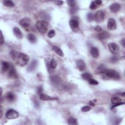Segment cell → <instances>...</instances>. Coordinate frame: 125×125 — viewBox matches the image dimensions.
<instances>
[{
    "label": "cell",
    "mask_w": 125,
    "mask_h": 125,
    "mask_svg": "<svg viewBox=\"0 0 125 125\" xmlns=\"http://www.w3.org/2000/svg\"><path fill=\"white\" fill-rule=\"evenodd\" d=\"M104 78L118 79L120 78V74L117 71L113 70L105 69L102 74Z\"/></svg>",
    "instance_id": "obj_1"
},
{
    "label": "cell",
    "mask_w": 125,
    "mask_h": 125,
    "mask_svg": "<svg viewBox=\"0 0 125 125\" xmlns=\"http://www.w3.org/2000/svg\"><path fill=\"white\" fill-rule=\"evenodd\" d=\"M29 61V57L25 54H20L17 58V64L19 66H26Z\"/></svg>",
    "instance_id": "obj_2"
},
{
    "label": "cell",
    "mask_w": 125,
    "mask_h": 125,
    "mask_svg": "<svg viewBox=\"0 0 125 125\" xmlns=\"http://www.w3.org/2000/svg\"><path fill=\"white\" fill-rule=\"evenodd\" d=\"M36 27L37 29L41 33H45L48 29V24L46 21H40L37 23Z\"/></svg>",
    "instance_id": "obj_3"
},
{
    "label": "cell",
    "mask_w": 125,
    "mask_h": 125,
    "mask_svg": "<svg viewBox=\"0 0 125 125\" xmlns=\"http://www.w3.org/2000/svg\"><path fill=\"white\" fill-rule=\"evenodd\" d=\"M21 26L27 31H28L30 29L31 21L29 19L26 18L23 19L19 22Z\"/></svg>",
    "instance_id": "obj_4"
},
{
    "label": "cell",
    "mask_w": 125,
    "mask_h": 125,
    "mask_svg": "<svg viewBox=\"0 0 125 125\" xmlns=\"http://www.w3.org/2000/svg\"><path fill=\"white\" fill-rule=\"evenodd\" d=\"M19 113L17 111L14 109L8 110L5 114V117L8 119H14L19 117Z\"/></svg>",
    "instance_id": "obj_5"
},
{
    "label": "cell",
    "mask_w": 125,
    "mask_h": 125,
    "mask_svg": "<svg viewBox=\"0 0 125 125\" xmlns=\"http://www.w3.org/2000/svg\"><path fill=\"white\" fill-rule=\"evenodd\" d=\"M76 17H73L70 21V26L71 29L74 32H77L79 28V22Z\"/></svg>",
    "instance_id": "obj_6"
},
{
    "label": "cell",
    "mask_w": 125,
    "mask_h": 125,
    "mask_svg": "<svg viewBox=\"0 0 125 125\" xmlns=\"http://www.w3.org/2000/svg\"><path fill=\"white\" fill-rule=\"evenodd\" d=\"M105 18V13L103 11L100 10L97 11L94 14V20L97 23H101Z\"/></svg>",
    "instance_id": "obj_7"
},
{
    "label": "cell",
    "mask_w": 125,
    "mask_h": 125,
    "mask_svg": "<svg viewBox=\"0 0 125 125\" xmlns=\"http://www.w3.org/2000/svg\"><path fill=\"white\" fill-rule=\"evenodd\" d=\"M109 51L113 54H117L120 51V48L119 46L115 43H109L108 45Z\"/></svg>",
    "instance_id": "obj_8"
},
{
    "label": "cell",
    "mask_w": 125,
    "mask_h": 125,
    "mask_svg": "<svg viewBox=\"0 0 125 125\" xmlns=\"http://www.w3.org/2000/svg\"><path fill=\"white\" fill-rule=\"evenodd\" d=\"M77 67L81 71H84L86 68V65L84 61L82 59H79L76 61Z\"/></svg>",
    "instance_id": "obj_9"
},
{
    "label": "cell",
    "mask_w": 125,
    "mask_h": 125,
    "mask_svg": "<svg viewBox=\"0 0 125 125\" xmlns=\"http://www.w3.org/2000/svg\"><path fill=\"white\" fill-rule=\"evenodd\" d=\"M111 103L113 104V105H113L112 108H115L116 107H117V106L120 105H122L124 104V103L122 102V100L119 97H112L111 99Z\"/></svg>",
    "instance_id": "obj_10"
},
{
    "label": "cell",
    "mask_w": 125,
    "mask_h": 125,
    "mask_svg": "<svg viewBox=\"0 0 125 125\" xmlns=\"http://www.w3.org/2000/svg\"><path fill=\"white\" fill-rule=\"evenodd\" d=\"M107 27L108 28L111 30H113L116 29V23L113 19H109L108 22Z\"/></svg>",
    "instance_id": "obj_11"
},
{
    "label": "cell",
    "mask_w": 125,
    "mask_h": 125,
    "mask_svg": "<svg viewBox=\"0 0 125 125\" xmlns=\"http://www.w3.org/2000/svg\"><path fill=\"white\" fill-rule=\"evenodd\" d=\"M8 76L9 77L13 79H15L18 77V74L16 70L13 66L10 67L8 72Z\"/></svg>",
    "instance_id": "obj_12"
},
{
    "label": "cell",
    "mask_w": 125,
    "mask_h": 125,
    "mask_svg": "<svg viewBox=\"0 0 125 125\" xmlns=\"http://www.w3.org/2000/svg\"><path fill=\"white\" fill-rule=\"evenodd\" d=\"M110 36L109 34L106 31H102L100 32L98 35L97 37L100 40H104L109 38Z\"/></svg>",
    "instance_id": "obj_13"
},
{
    "label": "cell",
    "mask_w": 125,
    "mask_h": 125,
    "mask_svg": "<svg viewBox=\"0 0 125 125\" xmlns=\"http://www.w3.org/2000/svg\"><path fill=\"white\" fill-rule=\"evenodd\" d=\"M40 99L43 101H53V100H57L58 99L57 98L52 97L49 96L46 94L42 93L40 95Z\"/></svg>",
    "instance_id": "obj_14"
},
{
    "label": "cell",
    "mask_w": 125,
    "mask_h": 125,
    "mask_svg": "<svg viewBox=\"0 0 125 125\" xmlns=\"http://www.w3.org/2000/svg\"><path fill=\"white\" fill-rule=\"evenodd\" d=\"M121 8V5L119 4L114 3L111 4L109 7V9L113 13H116L119 11Z\"/></svg>",
    "instance_id": "obj_15"
},
{
    "label": "cell",
    "mask_w": 125,
    "mask_h": 125,
    "mask_svg": "<svg viewBox=\"0 0 125 125\" xmlns=\"http://www.w3.org/2000/svg\"><path fill=\"white\" fill-rule=\"evenodd\" d=\"M13 32L14 35L16 36L17 38L21 39L23 38V35L21 31V30L19 29V28H18L17 27H15L13 29Z\"/></svg>",
    "instance_id": "obj_16"
},
{
    "label": "cell",
    "mask_w": 125,
    "mask_h": 125,
    "mask_svg": "<svg viewBox=\"0 0 125 125\" xmlns=\"http://www.w3.org/2000/svg\"><path fill=\"white\" fill-rule=\"evenodd\" d=\"M90 54L94 58H97L99 56V52L98 49L95 47H93L90 49Z\"/></svg>",
    "instance_id": "obj_17"
},
{
    "label": "cell",
    "mask_w": 125,
    "mask_h": 125,
    "mask_svg": "<svg viewBox=\"0 0 125 125\" xmlns=\"http://www.w3.org/2000/svg\"><path fill=\"white\" fill-rule=\"evenodd\" d=\"M37 66V61L36 60H33L30 64L27 67V70L29 71H33L36 67Z\"/></svg>",
    "instance_id": "obj_18"
},
{
    "label": "cell",
    "mask_w": 125,
    "mask_h": 125,
    "mask_svg": "<svg viewBox=\"0 0 125 125\" xmlns=\"http://www.w3.org/2000/svg\"><path fill=\"white\" fill-rule=\"evenodd\" d=\"M10 65L7 62H2V71L4 72H5L6 71H7L8 70H9L10 68Z\"/></svg>",
    "instance_id": "obj_19"
},
{
    "label": "cell",
    "mask_w": 125,
    "mask_h": 125,
    "mask_svg": "<svg viewBox=\"0 0 125 125\" xmlns=\"http://www.w3.org/2000/svg\"><path fill=\"white\" fill-rule=\"evenodd\" d=\"M48 66L52 69H54L57 66V62L54 59H52L48 63Z\"/></svg>",
    "instance_id": "obj_20"
},
{
    "label": "cell",
    "mask_w": 125,
    "mask_h": 125,
    "mask_svg": "<svg viewBox=\"0 0 125 125\" xmlns=\"http://www.w3.org/2000/svg\"><path fill=\"white\" fill-rule=\"evenodd\" d=\"M52 49L53 51L57 53L59 56H61V57H63L64 56V53L62 52V50L58 47L57 46H53L52 47Z\"/></svg>",
    "instance_id": "obj_21"
},
{
    "label": "cell",
    "mask_w": 125,
    "mask_h": 125,
    "mask_svg": "<svg viewBox=\"0 0 125 125\" xmlns=\"http://www.w3.org/2000/svg\"><path fill=\"white\" fill-rule=\"evenodd\" d=\"M27 39L28 40V41L31 43H34L37 41V38H36V37L35 36V35H34V34H33L32 33L29 34L27 35Z\"/></svg>",
    "instance_id": "obj_22"
},
{
    "label": "cell",
    "mask_w": 125,
    "mask_h": 125,
    "mask_svg": "<svg viewBox=\"0 0 125 125\" xmlns=\"http://www.w3.org/2000/svg\"><path fill=\"white\" fill-rule=\"evenodd\" d=\"M6 98L7 99L9 102H13L15 100V96L13 93L12 92H9L8 93L7 96H6Z\"/></svg>",
    "instance_id": "obj_23"
},
{
    "label": "cell",
    "mask_w": 125,
    "mask_h": 125,
    "mask_svg": "<svg viewBox=\"0 0 125 125\" xmlns=\"http://www.w3.org/2000/svg\"><path fill=\"white\" fill-rule=\"evenodd\" d=\"M4 4L5 5L6 7L12 8L14 7V4L12 1H9V0H6L4 2Z\"/></svg>",
    "instance_id": "obj_24"
},
{
    "label": "cell",
    "mask_w": 125,
    "mask_h": 125,
    "mask_svg": "<svg viewBox=\"0 0 125 125\" xmlns=\"http://www.w3.org/2000/svg\"><path fill=\"white\" fill-rule=\"evenodd\" d=\"M82 77L83 79L85 80H87V81H89L90 79L92 78V76L91 75L90 73H83L82 75Z\"/></svg>",
    "instance_id": "obj_25"
},
{
    "label": "cell",
    "mask_w": 125,
    "mask_h": 125,
    "mask_svg": "<svg viewBox=\"0 0 125 125\" xmlns=\"http://www.w3.org/2000/svg\"><path fill=\"white\" fill-rule=\"evenodd\" d=\"M68 124L70 125H77V120L75 118H73V117H70L68 120Z\"/></svg>",
    "instance_id": "obj_26"
},
{
    "label": "cell",
    "mask_w": 125,
    "mask_h": 125,
    "mask_svg": "<svg viewBox=\"0 0 125 125\" xmlns=\"http://www.w3.org/2000/svg\"><path fill=\"white\" fill-rule=\"evenodd\" d=\"M105 68L104 66L103 65H101L97 67V71L98 73H100V74H102L104 72V71H105Z\"/></svg>",
    "instance_id": "obj_27"
},
{
    "label": "cell",
    "mask_w": 125,
    "mask_h": 125,
    "mask_svg": "<svg viewBox=\"0 0 125 125\" xmlns=\"http://www.w3.org/2000/svg\"><path fill=\"white\" fill-rule=\"evenodd\" d=\"M94 15L92 13H89L87 14L86 18L87 20L89 22H91L94 20Z\"/></svg>",
    "instance_id": "obj_28"
},
{
    "label": "cell",
    "mask_w": 125,
    "mask_h": 125,
    "mask_svg": "<svg viewBox=\"0 0 125 125\" xmlns=\"http://www.w3.org/2000/svg\"><path fill=\"white\" fill-rule=\"evenodd\" d=\"M67 3L70 7L72 8L75 7L76 4V2L75 1H74V0H68V1H67Z\"/></svg>",
    "instance_id": "obj_29"
},
{
    "label": "cell",
    "mask_w": 125,
    "mask_h": 125,
    "mask_svg": "<svg viewBox=\"0 0 125 125\" xmlns=\"http://www.w3.org/2000/svg\"><path fill=\"white\" fill-rule=\"evenodd\" d=\"M97 5L95 3V1H93L91 3V4L90 6V9H92V10H94V9H95L97 8Z\"/></svg>",
    "instance_id": "obj_30"
},
{
    "label": "cell",
    "mask_w": 125,
    "mask_h": 125,
    "mask_svg": "<svg viewBox=\"0 0 125 125\" xmlns=\"http://www.w3.org/2000/svg\"><path fill=\"white\" fill-rule=\"evenodd\" d=\"M55 35V32L54 30H51V31H49V32L47 34V36L50 38H53Z\"/></svg>",
    "instance_id": "obj_31"
},
{
    "label": "cell",
    "mask_w": 125,
    "mask_h": 125,
    "mask_svg": "<svg viewBox=\"0 0 125 125\" xmlns=\"http://www.w3.org/2000/svg\"><path fill=\"white\" fill-rule=\"evenodd\" d=\"M89 82L90 84L92 85H98V82L97 81H96L95 80L93 79L92 78L90 79L89 81Z\"/></svg>",
    "instance_id": "obj_32"
},
{
    "label": "cell",
    "mask_w": 125,
    "mask_h": 125,
    "mask_svg": "<svg viewBox=\"0 0 125 125\" xmlns=\"http://www.w3.org/2000/svg\"><path fill=\"white\" fill-rule=\"evenodd\" d=\"M91 109V108L90 107V106H84L83 107L82 109H81V110H82L83 112H87L90 111Z\"/></svg>",
    "instance_id": "obj_33"
},
{
    "label": "cell",
    "mask_w": 125,
    "mask_h": 125,
    "mask_svg": "<svg viewBox=\"0 0 125 125\" xmlns=\"http://www.w3.org/2000/svg\"><path fill=\"white\" fill-rule=\"evenodd\" d=\"M110 61L112 62H116L118 61V57L115 55L112 56L110 58Z\"/></svg>",
    "instance_id": "obj_34"
},
{
    "label": "cell",
    "mask_w": 125,
    "mask_h": 125,
    "mask_svg": "<svg viewBox=\"0 0 125 125\" xmlns=\"http://www.w3.org/2000/svg\"><path fill=\"white\" fill-rule=\"evenodd\" d=\"M51 80L53 83H57L59 82V78H58L57 76H53L52 77H51Z\"/></svg>",
    "instance_id": "obj_35"
},
{
    "label": "cell",
    "mask_w": 125,
    "mask_h": 125,
    "mask_svg": "<svg viewBox=\"0 0 125 125\" xmlns=\"http://www.w3.org/2000/svg\"><path fill=\"white\" fill-rule=\"evenodd\" d=\"M77 8L74 7H72V8L70 9V13H71V14H74V13H75V12L77 11Z\"/></svg>",
    "instance_id": "obj_36"
},
{
    "label": "cell",
    "mask_w": 125,
    "mask_h": 125,
    "mask_svg": "<svg viewBox=\"0 0 125 125\" xmlns=\"http://www.w3.org/2000/svg\"><path fill=\"white\" fill-rule=\"evenodd\" d=\"M42 91H43V88L41 86L38 87V88H37V93H38V94L40 95L42 93Z\"/></svg>",
    "instance_id": "obj_37"
},
{
    "label": "cell",
    "mask_w": 125,
    "mask_h": 125,
    "mask_svg": "<svg viewBox=\"0 0 125 125\" xmlns=\"http://www.w3.org/2000/svg\"><path fill=\"white\" fill-rule=\"evenodd\" d=\"M94 29L97 31V32H101V31H102V27L99 26H96L95 28H94Z\"/></svg>",
    "instance_id": "obj_38"
},
{
    "label": "cell",
    "mask_w": 125,
    "mask_h": 125,
    "mask_svg": "<svg viewBox=\"0 0 125 125\" xmlns=\"http://www.w3.org/2000/svg\"><path fill=\"white\" fill-rule=\"evenodd\" d=\"M55 3L57 5L61 6V5L63 4L64 2L62 1H55Z\"/></svg>",
    "instance_id": "obj_39"
},
{
    "label": "cell",
    "mask_w": 125,
    "mask_h": 125,
    "mask_svg": "<svg viewBox=\"0 0 125 125\" xmlns=\"http://www.w3.org/2000/svg\"><path fill=\"white\" fill-rule=\"evenodd\" d=\"M1 45H2L4 43V37L3 36V34H2V32L1 31Z\"/></svg>",
    "instance_id": "obj_40"
},
{
    "label": "cell",
    "mask_w": 125,
    "mask_h": 125,
    "mask_svg": "<svg viewBox=\"0 0 125 125\" xmlns=\"http://www.w3.org/2000/svg\"><path fill=\"white\" fill-rule=\"evenodd\" d=\"M120 43H121V45L123 46V47H125V39H124V38L121 41Z\"/></svg>",
    "instance_id": "obj_41"
},
{
    "label": "cell",
    "mask_w": 125,
    "mask_h": 125,
    "mask_svg": "<svg viewBox=\"0 0 125 125\" xmlns=\"http://www.w3.org/2000/svg\"><path fill=\"white\" fill-rule=\"evenodd\" d=\"M95 3L97 5H101L102 3V2L101 1H100V0H97V1H95Z\"/></svg>",
    "instance_id": "obj_42"
},
{
    "label": "cell",
    "mask_w": 125,
    "mask_h": 125,
    "mask_svg": "<svg viewBox=\"0 0 125 125\" xmlns=\"http://www.w3.org/2000/svg\"><path fill=\"white\" fill-rule=\"evenodd\" d=\"M89 104H90V105H92V106H94V105H95L94 104L92 101H90V102H89Z\"/></svg>",
    "instance_id": "obj_43"
},
{
    "label": "cell",
    "mask_w": 125,
    "mask_h": 125,
    "mask_svg": "<svg viewBox=\"0 0 125 125\" xmlns=\"http://www.w3.org/2000/svg\"><path fill=\"white\" fill-rule=\"evenodd\" d=\"M122 96H123V97H125V93H124V92L122 94Z\"/></svg>",
    "instance_id": "obj_44"
}]
</instances>
